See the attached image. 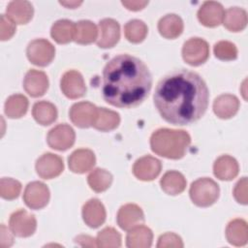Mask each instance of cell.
<instances>
[{
  "label": "cell",
  "instance_id": "obj_1",
  "mask_svg": "<svg viewBox=\"0 0 248 248\" xmlns=\"http://www.w3.org/2000/svg\"><path fill=\"white\" fill-rule=\"evenodd\" d=\"M208 88L197 73L179 70L162 78L153 96L161 116L173 125L198 121L208 106Z\"/></svg>",
  "mask_w": 248,
  "mask_h": 248
},
{
  "label": "cell",
  "instance_id": "obj_2",
  "mask_svg": "<svg viewBox=\"0 0 248 248\" xmlns=\"http://www.w3.org/2000/svg\"><path fill=\"white\" fill-rule=\"evenodd\" d=\"M151 86L148 68L135 56L117 55L104 68L103 98L114 107L131 108L140 105L147 98Z\"/></svg>",
  "mask_w": 248,
  "mask_h": 248
},
{
  "label": "cell",
  "instance_id": "obj_3",
  "mask_svg": "<svg viewBox=\"0 0 248 248\" xmlns=\"http://www.w3.org/2000/svg\"><path fill=\"white\" fill-rule=\"evenodd\" d=\"M191 138L186 131L162 128L150 138V146L154 153L168 159H180L184 156Z\"/></svg>",
  "mask_w": 248,
  "mask_h": 248
},
{
  "label": "cell",
  "instance_id": "obj_4",
  "mask_svg": "<svg viewBox=\"0 0 248 248\" xmlns=\"http://www.w3.org/2000/svg\"><path fill=\"white\" fill-rule=\"evenodd\" d=\"M190 198L192 202L201 207H207L213 204L220 193L218 184L211 178H199L191 184Z\"/></svg>",
  "mask_w": 248,
  "mask_h": 248
},
{
  "label": "cell",
  "instance_id": "obj_5",
  "mask_svg": "<svg viewBox=\"0 0 248 248\" xmlns=\"http://www.w3.org/2000/svg\"><path fill=\"white\" fill-rule=\"evenodd\" d=\"M26 54L31 63L44 67L48 65L54 58L55 48L47 40L36 39L29 43Z\"/></svg>",
  "mask_w": 248,
  "mask_h": 248
},
{
  "label": "cell",
  "instance_id": "obj_6",
  "mask_svg": "<svg viewBox=\"0 0 248 248\" xmlns=\"http://www.w3.org/2000/svg\"><path fill=\"white\" fill-rule=\"evenodd\" d=\"M209 56L208 44L201 38H191L186 41L182 47V57L191 66L203 64Z\"/></svg>",
  "mask_w": 248,
  "mask_h": 248
},
{
  "label": "cell",
  "instance_id": "obj_7",
  "mask_svg": "<svg viewBox=\"0 0 248 248\" xmlns=\"http://www.w3.org/2000/svg\"><path fill=\"white\" fill-rule=\"evenodd\" d=\"M12 232L18 237H27L32 235L37 228V221L33 214L24 209L14 212L9 221Z\"/></svg>",
  "mask_w": 248,
  "mask_h": 248
},
{
  "label": "cell",
  "instance_id": "obj_8",
  "mask_svg": "<svg viewBox=\"0 0 248 248\" xmlns=\"http://www.w3.org/2000/svg\"><path fill=\"white\" fill-rule=\"evenodd\" d=\"M98 113V108L89 102L74 104L70 108V119L79 128H88L94 125Z\"/></svg>",
  "mask_w": 248,
  "mask_h": 248
},
{
  "label": "cell",
  "instance_id": "obj_9",
  "mask_svg": "<svg viewBox=\"0 0 248 248\" xmlns=\"http://www.w3.org/2000/svg\"><path fill=\"white\" fill-rule=\"evenodd\" d=\"M75 139V131L71 126L67 124H59L48 132L46 140L51 148L63 151L74 144Z\"/></svg>",
  "mask_w": 248,
  "mask_h": 248
},
{
  "label": "cell",
  "instance_id": "obj_10",
  "mask_svg": "<svg viewBox=\"0 0 248 248\" xmlns=\"http://www.w3.org/2000/svg\"><path fill=\"white\" fill-rule=\"evenodd\" d=\"M23 200L28 207L41 209L49 201V190L43 182L33 181L26 186L23 193Z\"/></svg>",
  "mask_w": 248,
  "mask_h": 248
},
{
  "label": "cell",
  "instance_id": "obj_11",
  "mask_svg": "<svg viewBox=\"0 0 248 248\" xmlns=\"http://www.w3.org/2000/svg\"><path fill=\"white\" fill-rule=\"evenodd\" d=\"M60 87L64 95L70 99L82 97L86 92V86L79 72L70 70L66 72L60 82Z\"/></svg>",
  "mask_w": 248,
  "mask_h": 248
},
{
  "label": "cell",
  "instance_id": "obj_12",
  "mask_svg": "<svg viewBox=\"0 0 248 248\" xmlns=\"http://www.w3.org/2000/svg\"><path fill=\"white\" fill-rule=\"evenodd\" d=\"M63 160L52 153H45L36 162L37 173L44 179H51L58 176L63 171Z\"/></svg>",
  "mask_w": 248,
  "mask_h": 248
},
{
  "label": "cell",
  "instance_id": "obj_13",
  "mask_svg": "<svg viewBox=\"0 0 248 248\" xmlns=\"http://www.w3.org/2000/svg\"><path fill=\"white\" fill-rule=\"evenodd\" d=\"M161 162L152 156H143L138 159L133 166V173L140 180L150 181L161 172Z\"/></svg>",
  "mask_w": 248,
  "mask_h": 248
},
{
  "label": "cell",
  "instance_id": "obj_14",
  "mask_svg": "<svg viewBox=\"0 0 248 248\" xmlns=\"http://www.w3.org/2000/svg\"><path fill=\"white\" fill-rule=\"evenodd\" d=\"M144 221V216L141 208L134 203H127L120 207L117 213V224L124 231L140 225Z\"/></svg>",
  "mask_w": 248,
  "mask_h": 248
},
{
  "label": "cell",
  "instance_id": "obj_15",
  "mask_svg": "<svg viewBox=\"0 0 248 248\" xmlns=\"http://www.w3.org/2000/svg\"><path fill=\"white\" fill-rule=\"evenodd\" d=\"M224 14L225 11L220 3L215 1H206L198 11V18L202 25L215 27L223 21Z\"/></svg>",
  "mask_w": 248,
  "mask_h": 248
},
{
  "label": "cell",
  "instance_id": "obj_16",
  "mask_svg": "<svg viewBox=\"0 0 248 248\" xmlns=\"http://www.w3.org/2000/svg\"><path fill=\"white\" fill-rule=\"evenodd\" d=\"M100 36L97 45L100 47H112L117 44L120 38V27L116 20L112 18H105L99 23Z\"/></svg>",
  "mask_w": 248,
  "mask_h": 248
},
{
  "label": "cell",
  "instance_id": "obj_17",
  "mask_svg": "<svg viewBox=\"0 0 248 248\" xmlns=\"http://www.w3.org/2000/svg\"><path fill=\"white\" fill-rule=\"evenodd\" d=\"M23 87L31 97H41L48 88V78L44 72L32 69L25 75Z\"/></svg>",
  "mask_w": 248,
  "mask_h": 248
},
{
  "label": "cell",
  "instance_id": "obj_18",
  "mask_svg": "<svg viewBox=\"0 0 248 248\" xmlns=\"http://www.w3.org/2000/svg\"><path fill=\"white\" fill-rule=\"evenodd\" d=\"M96 158L90 149H77L68 159L69 168L73 172L84 173L90 170L95 165Z\"/></svg>",
  "mask_w": 248,
  "mask_h": 248
},
{
  "label": "cell",
  "instance_id": "obj_19",
  "mask_svg": "<svg viewBox=\"0 0 248 248\" xmlns=\"http://www.w3.org/2000/svg\"><path fill=\"white\" fill-rule=\"evenodd\" d=\"M82 218L90 228L100 227L106 220V209L98 199H91L82 207Z\"/></svg>",
  "mask_w": 248,
  "mask_h": 248
},
{
  "label": "cell",
  "instance_id": "obj_20",
  "mask_svg": "<svg viewBox=\"0 0 248 248\" xmlns=\"http://www.w3.org/2000/svg\"><path fill=\"white\" fill-rule=\"evenodd\" d=\"M7 16L17 24L27 23L33 16V6L28 1H12L6 9Z\"/></svg>",
  "mask_w": 248,
  "mask_h": 248
},
{
  "label": "cell",
  "instance_id": "obj_21",
  "mask_svg": "<svg viewBox=\"0 0 248 248\" xmlns=\"http://www.w3.org/2000/svg\"><path fill=\"white\" fill-rule=\"evenodd\" d=\"M239 108V101L234 95L223 94L218 96L213 103L214 113L222 119L232 117Z\"/></svg>",
  "mask_w": 248,
  "mask_h": 248
},
{
  "label": "cell",
  "instance_id": "obj_22",
  "mask_svg": "<svg viewBox=\"0 0 248 248\" xmlns=\"http://www.w3.org/2000/svg\"><path fill=\"white\" fill-rule=\"evenodd\" d=\"M236 160L229 155L220 156L213 165L214 175L221 180H232L238 174Z\"/></svg>",
  "mask_w": 248,
  "mask_h": 248
},
{
  "label": "cell",
  "instance_id": "obj_23",
  "mask_svg": "<svg viewBox=\"0 0 248 248\" xmlns=\"http://www.w3.org/2000/svg\"><path fill=\"white\" fill-rule=\"evenodd\" d=\"M153 233L145 226H137L128 232L126 244L129 248H148L152 244Z\"/></svg>",
  "mask_w": 248,
  "mask_h": 248
},
{
  "label": "cell",
  "instance_id": "obj_24",
  "mask_svg": "<svg viewBox=\"0 0 248 248\" xmlns=\"http://www.w3.org/2000/svg\"><path fill=\"white\" fill-rule=\"evenodd\" d=\"M226 237L228 241L234 246H243L248 240L247 223L242 219L231 221L226 229Z\"/></svg>",
  "mask_w": 248,
  "mask_h": 248
},
{
  "label": "cell",
  "instance_id": "obj_25",
  "mask_svg": "<svg viewBox=\"0 0 248 248\" xmlns=\"http://www.w3.org/2000/svg\"><path fill=\"white\" fill-rule=\"evenodd\" d=\"M158 30L163 37L167 39H175L183 31V21L177 15H166L159 20Z\"/></svg>",
  "mask_w": 248,
  "mask_h": 248
},
{
  "label": "cell",
  "instance_id": "obj_26",
  "mask_svg": "<svg viewBox=\"0 0 248 248\" xmlns=\"http://www.w3.org/2000/svg\"><path fill=\"white\" fill-rule=\"evenodd\" d=\"M163 191L169 195H178L186 188V179L178 171L170 170L166 172L160 181Z\"/></svg>",
  "mask_w": 248,
  "mask_h": 248
},
{
  "label": "cell",
  "instance_id": "obj_27",
  "mask_svg": "<svg viewBox=\"0 0 248 248\" xmlns=\"http://www.w3.org/2000/svg\"><path fill=\"white\" fill-rule=\"evenodd\" d=\"M223 23L224 26L232 32L241 31L247 24V14L241 8H230L224 14Z\"/></svg>",
  "mask_w": 248,
  "mask_h": 248
},
{
  "label": "cell",
  "instance_id": "obj_28",
  "mask_svg": "<svg viewBox=\"0 0 248 248\" xmlns=\"http://www.w3.org/2000/svg\"><path fill=\"white\" fill-rule=\"evenodd\" d=\"M76 25L68 19H60L53 23L51 27V37L58 44H67L74 40Z\"/></svg>",
  "mask_w": 248,
  "mask_h": 248
},
{
  "label": "cell",
  "instance_id": "obj_29",
  "mask_svg": "<svg viewBox=\"0 0 248 248\" xmlns=\"http://www.w3.org/2000/svg\"><path fill=\"white\" fill-rule=\"evenodd\" d=\"M32 114L35 120L41 125H49L57 118L55 106L46 101H40L34 104Z\"/></svg>",
  "mask_w": 248,
  "mask_h": 248
},
{
  "label": "cell",
  "instance_id": "obj_30",
  "mask_svg": "<svg viewBox=\"0 0 248 248\" xmlns=\"http://www.w3.org/2000/svg\"><path fill=\"white\" fill-rule=\"evenodd\" d=\"M120 122L119 114L113 110L107 109L105 108H98L97 117L93 127L97 130L107 132L115 129Z\"/></svg>",
  "mask_w": 248,
  "mask_h": 248
},
{
  "label": "cell",
  "instance_id": "obj_31",
  "mask_svg": "<svg viewBox=\"0 0 248 248\" xmlns=\"http://www.w3.org/2000/svg\"><path fill=\"white\" fill-rule=\"evenodd\" d=\"M28 108V100L24 95L15 94L10 96L5 103V113L10 118L23 116Z\"/></svg>",
  "mask_w": 248,
  "mask_h": 248
},
{
  "label": "cell",
  "instance_id": "obj_32",
  "mask_svg": "<svg viewBox=\"0 0 248 248\" xmlns=\"http://www.w3.org/2000/svg\"><path fill=\"white\" fill-rule=\"evenodd\" d=\"M98 30L96 25L89 20H80L76 24L74 40L78 44L87 45L96 41Z\"/></svg>",
  "mask_w": 248,
  "mask_h": 248
},
{
  "label": "cell",
  "instance_id": "obj_33",
  "mask_svg": "<svg viewBox=\"0 0 248 248\" xmlns=\"http://www.w3.org/2000/svg\"><path fill=\"white\" fill-rule=\"evenodd\" d=\"M88 184L95 192L106 191L112 182V175L104 169H95L87 177Z\"/></svg>",
  "mask_w": 248,
  "mask_h": 248
},
{
  "label": "cell",
  "instance_id": "obj_34",
  "mask_svg": "<svg viewBox=\"0 0 248 248\" xmlns=\"http://www.w3.org/2000/svg\"><path fill=\"white\" fill-rule=\"evenodd\" d=\"M146 24L140 19H132L128 21L124 26V33L126 39L131 43H140L147 35Z\"/></svg>",
  "mask_w": 248,
  "mask_h": 248
},
{
  "label": "cell",
  "instance_id": "obj_35",
  "mask_svg": "<svg viewBox=\"0 0 248 248\" xmlns=\"http://www.w3.org/2000/svg\"><path fill=\"white\" fill-rule=\"evenodd\" d=\"M97 245L103 248L109 247H120L121 235L113 228H105L99 232L96 239Z\"/></svg>",
  "mask_w": 248,
  "mask_h": 248
},
{
  "label": "cell",
  "instance_id": "obj_36",
  "mask_svg": "<svg viewBox=\"0 0 248 248\" xmlns=\"http://www.w3.org/2000/svg\"><path fill=\"white\" fill-rule=\"evenodd\" d=\"M213 51L215 56L220 60H233L237 56L236 46L228 41H221L215 44Z\"/></svg>",
  "mask_w": 248,
  "mask_h": 248
},
{
  "label": "cell",
  "instance_id": "obj_37",
  "mask_svg": "<svg viewBox=\"0 0 248 248\" xmlns=\"http://www.w3.org/2000/svg\"><path fill=\"white\" fill-rule=\"evenodd\" d=\"M21 184L13 178H2L0 180V195L3 199L14 200L18 197Z\"/></svg>",
  "mask_w": 248,
  "mask_h": 248
},
{
  "label": "cell",
  "instance_id": "obj_38",
  "mask_svg": "<svg viewBox=\"0 0 248 248\" xmlns=\"http://www.w3.org/2000/svg\"><path fill=\"white\" fill-rule=\"evenodd\" d=\"M16 32V24L7 16L1 15L0 17V39L2 41L9 40Z\"/></svg>",
  "mask_w": 248,
  "mask_h": 248
},
{
  "label": "cell",
  "instance_id": "obj_39",
  "mask_svg": "<svg viewBox=\"0 0 248 248\" xmlns=\"http://www.w3.org/2000/svg\"><path fill=\"white\" fill-rule=\"evenodd\" d=\"M158 248H166V247H183V242L181 238L172 232H167L162 234L158 239Z\"/></svg>",
  "mask_w": 248,
  "mask_h": 248
},
{
  "label": "cell",
  "instance_id": "obj_40",
  "mask_svg": "<svg viewBox=\"0 0 248 248\" xmlns=\"http://www.w3.org/2000/svg\"><path fill=\"white\" fill-rule=\"evenodd\" d=\"M234 199L242 204H247V178L242 177L233 189Z\"/></svg>",
  "mask_w": 248,
  "mask_h": 248
},
{
  "label": "cell",
  "instance_id": "obj_41",
  "mask_svg": "<svg viewBox=\"0 0 248 248\" xmlns=\"http://www.w3.org/2000/svg\"><path fill=\"white\" fill-rule=\"evenodd\" d=\"M13 236L8 231V229L5 227V225H1V236H0V246L2 248L10 247L13 244Z\"/></svg>",
  "mask_w": 248,
  "mask_h": 248
},
{
  "label": "cell",
  "instance_id": "obj_42",
  "mask_svg": "<svg viewBox=\"0 0 248 248\" xmlns=\"http://www.w3.org/2000/svg\"><path fill=\"white\" fill-rule=\"evenodd\" d=\"M122 4L131 11H140L143 9L147 4L148 1H122Z\"/></svg>",
  "mask_w": 248,
  "mask_h": 248
},
{
  "label": "cell",
  "instance_id": "obj_43",
  "mask_svg": "<svg viewBox=\"0 0 248 248\" xmlns=\"http://www.w3.org/2000/svg\"><path fill=\"white\" fill-rule=\"evenodd\" d=\"M76 241L78 243H79L81 246H89V247L98 246L97 243H95L96 240L93 237L88 236V235H78L76 238Z\"/></svg>",
  "mask_w": 248,
  "mask_h": 248
},
{
  "label": "cell",
  "instance_id": "obj_44",
  "mask_svg": "<svg viewBox=\"0 0 248 248\" xmlns=\"http://www.w3.org/2000/svg\"><path fill=\"white\" fill-rule=\"evenodd\" d=\"M81 3H82L81 1H60L61 5H64L67 8H72V9L79 6Z\"/></svg>",
  "mask_w": 248,
  "mask_h": 248
}]
</instances>
